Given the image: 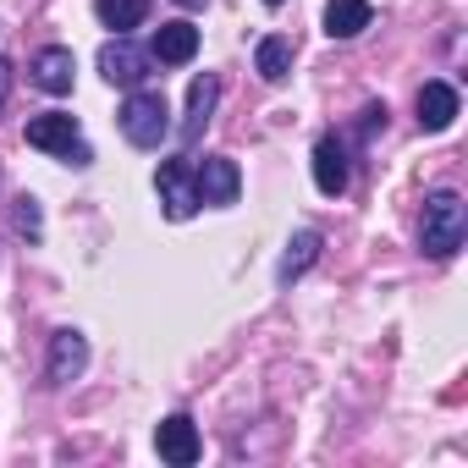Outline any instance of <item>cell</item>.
<instances>
[{"instance_id": "cell-1", "label": "cell", "mask_w": 468, "mask_h": 468, "mask_svg": "<svg viewBox=\"0 0 468 468\" xmlns=\"http://www.w3.org/2000/svg\"><path fill=\"white\" fill-rule=\"evenodd\" d=\"M463 238H468V209H463V198L452 187L430 193V204H424V254L452 260L463 249Z\"/></svg>"}, {"instance_id": "cell-2", "label": "cell", "mask_w": 468, "mask_h": 468, "mask_svg": "<svg viewBox=\"0 0 468 468\" xmlns=\"http://www.w3.org/2000/svg\"><path fill=\"white\" fill-rule=\"evenodd\" d=\"M116 122H122V133H127V144H138V149H160V138L171 133V105H165V94H149V89H133Z\"/></svg>"}, {"instance_id": "cell-3", "label": "cell", "mask_w": 468, "mask_h": 468, "mask_svg": "<svg viewBox=\"0 0 468 468\" xmlns=\"http://www.w3.org/2000/svg\"><path fill=\"white\" fill-rule=\"evenodd\" d=\"M154 193H160V209L171 215V220H187L204 198H198V176H193V165L187 160H165L160 171H154Z\"/></svg>"}, {"instance_id": "cell-4", "label": "cell", "mask_w": 468, "mask_h": 468, "mask_svg": "<svg viewBox=\"0 0 468 468\" xmlns=\"http://www.w3.org/2000/svg\"><path fill=\"white\" fill-rule=\"evenodd\" d=\"M149 61L154 56H144L138 45H127V34H116L105 50H100V72H105V83H116V89H144V78H149Z\"/></svg>"}, {"instance_id": "cell-5", "label": "cell", "mask_w": 468, "mask_h": 468, "mask_svg": "<svg viewBox=\"0 0 468 468\" xmlns=\"http://www.w3.org/2000/svg\"><path fill=\"white\" fill-rule=\"evenodd\" d=\"M28 144L45 149V154H72V149L83 144V138H78V116H67V111L34 116V122H28Z\"/></svg>"}, {"instance_id": "cell-6", "label": "cell", "mask_w": 468, "mask_h": 468, "mask_svg": "<svg viewBox=\"0 0 468 468\" xmlns=\"http://www.w3.org/2000/svg\"><path fill=\"white\" fill-rule=\"evenodd\" d=\"M198 198L204 204H238V187H243V176H238V160H226V154H209L198 171Z\"/></svg>"}, {"instance_id": "cell-7", "label": "cell", "mask_w": 468, "mask_h": 468, "mask_svg": "<svg viewBox=\"0 0 468 468\" xmlns=\"http://www.w3.org/2000/svg\"><path fill=\"white\" fill-rule=\"evenodd\" d=\"M149 56L160 61V67H187L193 56H198V28L193 23H160L154 28V45H149Z\"/></svg>"}, {"instance_id": "cell-8", "label": "cell", "mask_w": 468, "mask_h": 468, "mask_svg": "<svg viewBox=\"0 0 468 468\" xmlns=\"http://www.w3.org/2000/svg\"><path fill=\"white\" fill-rule=\"evenodd\" d=\"M83 364H89L83 331H56V336H50V364H45V375H50L56 386H67V380L83 375Z\"/></svg>"}, {"instance_id": "cell-9", "label": "cell", "mask_w": 468, "mask_h": 468, "mask_svg": "<svg viewBox=\"0 0 468 468\" xmlns=\"http://www.w3.org/2000/svg\"><path fill=\"white\" fill-rule=\"evenodd\" d=\"M154 446H160V457L176 463V468L198 463V430H193V419H187V413H171V419L154 430Z\"/></svg>"}, {"instance_id": "cell-10", "label": "cell", "mask_w": 468, "mask_h": 468, "mask_svg": "<svg viewBox=\"0 0 468 468\" xmlns=\"http://www.w3.org/2000/svg\"><path fill=\"white\" fill-rule=\"evenodd\" d=\"M34 83L45 89V94H72V78H78V61H72V50L67 45H50V50H39L34 56Z\"/></svg>"}, {"instance_id": "cell-11", "label": "cell", "mask_w": 468, "mask_h": 468, "mask_svg": "<svg viewBox=\"0 0 468 468\" xmlns=\"http://www.w3.org/2000/svg\"><path fill=\"white\" fill-rule=\"evenodd\" d=\"M457 122V89L452 83H424L419 89V127L424 133H446Z\"/></svg>"}, {"instance_id": "cell-12", "label": "cell", "mask_w": 468, "mask_h": 468, "mask_svg": "<svg viewBox=\"0 0 468 468\" xmlns=\"http://www.w3.org/2000/svg\"><path fill=\"white\" fill-rule=\"evenodd\" d=\"M314 187H320L325 198L347 193V154H342L336 138H320V144H314Z\"/></svg>"}, {"instance_id": "cell-13", "label": "cell", "mask_w": 468, "mask_h": 468, "mask_svg": "<svg viewBox=\"0 0 468 468\" xmlns=\"http://www.w3.org/2000/svg\"><path fill=\"white\" fill-rule=\"evenodd\" d=\"M375 23V6L369 0H325V34L331 39H353Z\"/></svg>"}, {"instance_id": "cell-14", "label": "cell", "mask_w": 468, "mask_h": 468, "mask_svg": "<svg viewBox=\"0 0 468 468\" xmlns=\"http://www.w3.org/2000/svg\"><path fill=\"white\" fill-rule=\"evenodd\" d=\"M215 100H220V83H215L209 72H204V78H193V89H187V122H182V138H198V133L209 127Z\"/></svg>"}, {"instance_id": "cell-15", "label": "cell", "mask_w": 468, "mask_h": 468, "mask_svg": "<svg viewBox=\"0 0 468 468\" xmlns=\"http://www.w3.org/2000/svg\"><path fill=\"white\" fill-rule=\"evenodd\" d=\"M254 72H260L265 83H282V78L292 72V45H287L282 34L260 39V50H254Z\"/></svg>"}, {"instance_id": "cell-16", "label": "cell", "mask_w": 468, "mask_h": 468, "mask_svg": "<svg viewBox=\"0 0 468 468\" xmlns=\"http://www.w3.org/2000/svg\"><path fill=\"white\" fill-rule=\"evenodd\" d=\"M314 260H320V231H298V238L287 243V254H282V282L292 287Z\"/></svg>"}, {"instance_id": "cell-17", "label": "cell", "mask_w": 468, "mask_h": 468, "mask_svg": "<svg viewBox=\"0 0 468 468\" xmlns=\"http://www.w3.org/2000/svg\"><path fill=\"white\" fill-rule=\"evenodd\" d=\"M94 12H100L105 28L127 34V28H138V23L149 17V0H94Z\"/></svg>"}, {"instance_id": "cell-18", "label": "cell", "mask_w": 468, "mask_h": 468, "mask_svg": "<svg viewBox=\"0 0 468 468\" xmlns=\"http://www.w3.org/2000/svg\"><path fill=\"white\" fill-rule=\"evenodd\" d=\"M17 231L39 238V204H34V198H17Z\"/></svg>"}, {"instance_id": "cell-19", "label": "cell", "mask_w": 468, "mask_h": 468, "mask_svg": "<svg viewBox=\"0 0 468 468\" xmlns=\"http://www.w3.org/2000/svg\"><path fill=\"white\" fill-rule=\"evenodd\" d=\"M6 94H12V61L0 56V105H6Z\"/></svg>"}, {"instance_id": "cell-20", "label": "cell", "mask_w": 468, "mask_h": 468, "mask_svg": "<svg viewBox=\"0 0 468 468\" xmlns=\"http://www.w3.org/2000/svg\"><path fill=\"white\" fill-rule=\"evenodd\" d=\"M182 6H204V0H182Z\"/></svg>"}, {"instance_id": "cell-21", "label": "cell", "mask_w": 468, "mask_h": 468, "mask_svg": "<svg viewBox=\"0 0 468 468\" xmlns=\"http://www.w3.org/2000/svg\"><path fill=\"white\" fill-rule=\"evenodd\" d=\"M265 6H282V0H265Z\"/></svg>"}]
</instances>
